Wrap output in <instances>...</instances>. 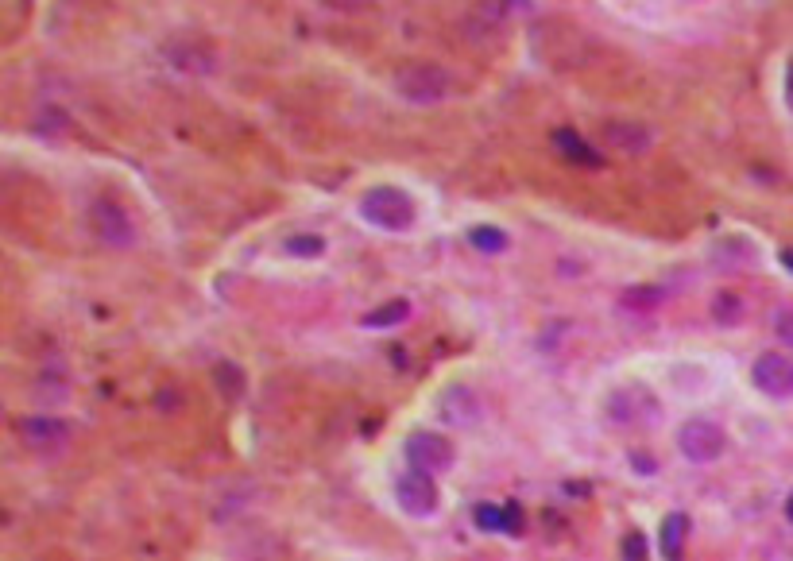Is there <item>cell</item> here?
Segmentation results:
<instances>
[{
  "instance_id": "obj_22",
  "label": "cell",
  "mask_w": 793,
  "mask_h": 561,
  "mask_svg": "<svg viewBox=\"0 0 793 561\" xmlns=\"http://www.w3.org/2000/svg\"><path fill=\"white\" fill-rule=\"evenodd\" d=\"M217 372H221L217 380H221V384L229 387V395H236V391H240V380H236V368H233V364H221Z\"/></svg>"
},
{
  "instance_id": "obj_7",
  "label": "cell",
  "mask_w": 793,
  "mask_h": 561,
  "mask_svg": "<svg viewBox=\"0 0 793 561\" xmlns=\"http://www.w3.org/2000/svg\"><path fill=\"white\" fill-rule=\"evenodd\" d=\"M89 229L105 240L109 248H128V244H136V225H132V217H128L117 202H105V198L93 202V209H89Z\"/></svg>"
},
{
  "instance_id": "obj_10",
  "label": "cell",
  "mask_w": 793,
  "mask_h": 561,
  "mask_svg": "<svg viewBox=\"0 0 793 561\" xmlns=\"http://www.w3.org/2000/svg\"><path fill=\"white\" fill-rule=\"evenodd\" d=\"M441 418L449 422V426H476L480 422V399H476V391L472 387H449V391H441Z\"/></svg>"
},
{
  "instance_id": "obj_8",
  "label": "cell",
  "mask_w": 793,
  "mask_h": 561,
  "mask_svg": "<svg viewBox=\"0 0 793 561\" xmlns=\"http://www.w3.org/2000/svg\"><path fill=\"white\" fill-rule=\"evenodd\" d=\"M751 380L770 399H786L793 395V360L782 353H763L751 368Z\"/></svg>"
},
{
  "instance_id": "obj_18",
  "label": "cell",
  "mask_w": 793,
  "mask_h": 561,
  "mask_svg": "<svg viewBox=\"0 0 793 561\" xmlns=\"http://www.w3.org/2000/svg\"><path fill=\"white\" fill-rule=\"evenodd\" d=\"M476 527L480 531H507V507H492V503L476 507Z\"/></svg>"
},
{
  "instance_id": "obj_26",
  "label": "cell",
  "mask_w": 793,
  "mask_h": 561,
  "mask_svg": "<svg viewBox=\"0 0 793 561\" xmlns=\"http://www.w3.org/2000/svg\"><path fill=\"white\" fill-rule=\"evenodd\" d=\"M786 515H790V523H793V492H790V500H786Z\"/></svg>"
},
{
  "instance_id": "obj_5",
  "label": "cell",
  "mask_w": 793,
  "mask_h": 561,
  "mask_svg": "<svg viewBox=\"0 0 793 561\" xmlns=\"http://www.w3.org/2000/svg\"><path fill=\"white\" fill-rule=\"evenodd\" d=\"M407 461H411V469H422V473H449L453 469V461H457V449L449 438H441L434 430H418L407 438Z\"/></svg>"
},
{
  "instance_id": "obj_13",
  "label": "cell",
  "mask_w": 793,
  "mask_h": 561,
  "mask_svg": "<svg viewBox=\"0 0 793 561\" xmlns=\"http://www.w3.org/2000/svg\"><path fill=\"white\" fill-rule=\"evenodd\" d=\"M689 527H693V519H689L685 511H670V515L662 519V554H666V558H681L685 538H689Z\"/></svg>"
},
{
  "instance_id": "obj_24",
  "label": "cell",
  "mask_w": 793,
  "mask_h": 561,
  "mask_svg": "<svg viewBox=\"0 0 793 561\" xmlns=\"http://www.w3.org/2000/svg\"><path fill=\"white\" fill-rule=\"evenodd\" d=\"M635 465H639V473H658V461L654 457H643V453H635Z\"/></svg>"
},
{
  "instance_id": "obj_11",
  "label": "cell",
  "mask_w": 793,
  "mask_h": 561,
  "mask_svg": "<svg viewBox=\"0 0 793 561\" xmlns=\"http://www.w3.org/2000/svg\"><path fill=\"white\" fill-rule=\"evenodd\" d=\"M604 140L616 151H623V155H643L654 144V132H650L647 124H635V120H612L604 128Z\"/></svg>"
},
{
  "instance_id": "obj_4",
  "label": "cell",
  "mask_w": 793,
  "mask_h": 561,
  "mask_svg": "<svg viewBox=\"0 0 793 561\" xmlns=\"http://www.w3.org/2000/svg\"><path fill=\"white\" fill-rule=\"evenodd\" d=\"M724 445H728V434H724V426L712 422V418H689V422L681 426V434H677V449H681L689 461H697V465L716 461V457L724 453Z\"/></svg>"
},
{
  "instance_id": "obj_6",
  "label": "cell",
  "mask_w": 793,
  "mask_h": 561,
  "mask_svg": "<svg viewBox=\"0 0 793 561\" xmlns=\"http://www.w3.org/2000/svg\"><path fill=\"white\" fill-rule=\"evenodd\" d=\"M395 500L399 507L414 515V519H426V515H434L441 503V492L438 484H434V473H422V469H411L407 476H399V484H395Z\"/></svg>"
},
{
  "instance_id": "obj_15",
  "label": "cell",
  "mask_w": 793,
  "mask_h": 561,
  "mask_svg": "<svg viewBox=\"0 0 793 561\" xmlns=\"http://www.w3.org/2000/svg\"><path fill=\"white\" fill-rule=\"evenodd\" d=\"M411 318V302L407 298H395V302H383L380 310H372V314H364V329H387V325H399Z\"/></svg>"
},
{
  "instance_id": "obj_3",
  "label": "cell",
  "mask_w": 793,
  "mask_h": 561,
  "mask_svg": "<svg viewBox=\"0 0 793 561\" xmlns=\"http://www.w3.org/2000/svg\"><path fill=\"white\" fill-rule=\"evenodd\" d=\"M608 418L616 426H654L662 418V403L643 384L619 387V391H612V399H608Z\"/></svg>"
},
{
  "instance_id": "obj_12",
  "label": "cell",
  "mask_w": 793,
  "mask_h": 561,
  "mask_svg": "<svg viewBox=\"0 0 793 561\" xmlns=\"http://www.w3.org/2000/svg\"><path fill=\"white\" fill-rule=\"evenodd\" d=\"M554 148H558L569 163H581V167H600V163H604L573 128H558V132H554Z\"/></svg>"
},
{
  "instance_id": "obj_2",
  "label": "cell",
  "mask_w": 793,
  "mask_h": 561,
  "mask_svg": "<svg viewBox=\"0 0 793 561\" xmlns=\"http://www.w3.org/2000/svg\"><path fill=\"white\" fill-rule=\"evenodd\" d=\"M395 89L411 101V105H438L449 93V74L434 62H411L395 74Z\"/></svg>"
},
{
  "instance_id": "obj_23",
  "label": "cell",
  "mask_w": 793,
  "mask_h": 561,
  "mask_svg": "<svg viewBox=\"0 0 793 561\" xmlns=\"http://www.w3.org/2000/svg\"><path fill=\"white\" fill-rule=\"evenodd\" d=\"M623 554H627V558H643V554H647V542H643L639 534H631V538L623 542Z\"/></svg>"
},
{
  "instance_id": "obj_27",
  "label": "cell",
  "mask_w": 793,
  "mask_h": 561,
  "mask_svg": "<svg viewBox=\"0 0 793 561\" xmlns=\"http://www.w3.org/2000/svg\"><path fill=\"white\" fill-rule=\"evenodd\" d=\"M782 264H786L793 271V252H786V256H782Z\"/></svg>"
},
{
  "instance_id": "obj_20",
  "label": "cell",
  "mask_w": 793,
  "mask_h": 561,
  "mask_svg": "<svg viewBox=\"0 0 793 561\" xmlns=\"http://www.w3.org/2000/svg\"><path fill=\"white\" fill-rule=\"evenodd\" d=\"M774 333H778V341H782V345H790L793 349V306L778 310V318H774Z\"/></svg>"
},
{
  "instance_id": "obj_21",
  "label": "cell",
  "mask_w": 793,
  "mask_h": 561,
  "mask_svg": "<svg viewBox=\"0 0 793 561\" xmlns=\"http://www.w3.org/2000/svg\"><path fill=\"white\" fill-rule=\"evenodd\" d=\"M507 507V531L503 534H523V511H519V503H503Z\"/></svg>"
},
{
  "instance_id": "obj_19",
  "label": "cell",
  "mask_w": 793,
  "mask_h": 561,
  "mask_svg": "<svg viewBox=\"0 0 793 561\" xmlns=\"http://www.w3.org/2000/svg\"><path fill=\"white\" fill-rule=\"evenodd\" d=\"M287 252L298 256V260H318L325 252V240L322 237H291L287 240Z\"/></svg>"
},
{
  "instance_id": "obj_16",
  "label": "cell",
  "mask_w": 793,
  "mask_h": 561,
  "mask_svg": "<svg viewBox=\"0 0 793 561\" xmlns=\"http://www.w3.org/2000/svg\"><path fill=\"white\" fill-rule=\"evenodd\" d=\"M658 302H666V291H662V287H631V291L619 295V306H627V310H635V314H650Z\"/></svg>"
},
{
  "instance_id": "obj_25",
  "label": "cell",
  "mask_w": 793,
  "mask_h": 561,
  "mask_svg": "<svg viewBox=\"0 0 793 561\" xmlns=\"http://www.w3.org/2000/svg\"><path fill=\"white\" fill-rule=\"evenodd\" d=\"M786 101H790V109H793V59H790V70H786Z\"/></svg>"
},
{
  "instance_id": "obj_9",
  "label": "cell",
  "mask_w": 793,
  "mask_h": 561,
  "mask_svg": "<svg viewBox=\"0 0 793 561\" xmlns=\"http://www.w3.org/2000/svg\"><path fill=\"white\" fill-rule=\"evenodd\" d=\"M20 438H24V445H28L31 453L55 457V453L66 449L70 430H66V422H59V418H24L20 422Z\"/></svg>"
},
{
  "instance_id": "obj_14",
  "label": "cell",
  "mask_w": 793,
  "mask_h": 561,
  "mask_svg": "<svg viewBox=\"0 0 793 561\" xmlns=\"http://www.w3.org/2000/svg\"><path fill=\"white\" fill-rule=\"evenodd\" d=\"M171 59H175L178 70H190V74H209L217 66V55L209 47H198V43H178V47H171Z\"/></svg>"
},
{
  "instance_id": "obj_17",
  "label": "cell",
  "mask_w": 793,
  "mask_h": 561,
  "mask_svg": "<svg viewBox=\"0 0 793 561\" xmlns=\"http://www.w3.org/2000/svg\"><path fill=\"white\" fill-rule=\"evenodd\" d=\"M472 244L480 248V252H488V256H496V252H507V233L503 229H488V225H480V229H472Z\"/></svg>"
},
{
  "instance_id": "obj_1",
  "label": "cell",
  "mask_w": 793,
  "mask_h": 561,
  "mask_svg": "<svg viewBox=\"0 0 793 561\" xmlns=\"http://www.w3.org/2000/svg\"><path fill=\"white\" fill-rule=\"evenodd\" d=\"M360 213H364V221H372L376 229H387V233H407L414 225V217H418L414 202L403 190H395V186H376V190H368V194L360 198Z\"/></svg>"
}]
</instances>
